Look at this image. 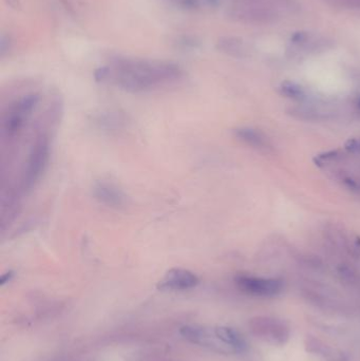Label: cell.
<instances>
[{"label": "cell", "instance_id": "2e32d148", "mask_svg": "<svg viewBox=\"0 0 360 361\" xmlns=\"http://www.w3.org/2000/svg\"><path fill=\"white\" fill-rule=\"evenodd\" d=\"M13 278V273L12 272H8L6 273L3 277H2V280H0V284L2 285H5L6 283H8L11 279Z\"/></svg>", "mask_w": 360, "mask_h": 361}, {"label": "cell", "instance_id": "30bf717a", "mask_svg": "<svg viewBox=\"0 0 360 361\" xmlns=\"http://www.w3.org/2000/svg\"><path fill=\"white\" fill-rule=\"evenodd\" d=\"M236 137L253 148L259 150H268L272 148V145L267 137L262 133L261 131L253 128H239L235 131Z\"/></svg>", "mask_w": 360, "mask_h": 361}, {"label": "cell", "instance_id": "277c9868", "mask_svg": "<svg viewBox=\"0 0 360 361\" xmlns=\"http://www.w3.org/2000/svg\"><path fill=\"white\" fill-rule=\"evenodd\" d=\"M249 329L252 335L272 346H284L290 338V327L282 319L259 315L250 319Z\"/></svg>", "mask_w": 360, "mask_h": 361}, {"label": "cell", "instance_id": "52a82bcc", "mask_svg": "<svg viewBox=\"0 0 360 361\" xmlns=\"http://www.w3.org/2000/svg\"><path fill=\"white\" fill-rule=\"evenodd\" d=\"M94 199L104 206L122 209L128 204V196L118 185L108 180H97L92 188Z\"/></svg>", "mask_w": 360, "mask_h": 361}, {"label": "cell", "instance_id": "8fae6325", "mask_svg": "<svg viewBox=\"0 0 360 361\" xmlns=\"http://www.w3.org/2000/svg\"><path fill=\"white\" fill-rule=\"evenodd\" d=\"M215 331L220 339L233 351L234 354L243 353L246 351L248 343L237 330L229 326H216Z\"/></svg>", "mask_w": 360, "mask_h": 361}, {"label": "cell", "instance_id": "ba28073f", "mask_svg": "<svg viewBox=\"0 0 360 361\" xmlns=\"http://www.w3.org/2000/svg\"><path fill=\"white\" fill-rule=\"evenodd\" d=\"M199 277L184 268H172L166 273L158 287L163 290H187L199 284Z\"/></svg>", "mask_w": 360, "mask_h": 361}, {"label": "cell", "instance_id": "3957f363", "mask_svg": "<svg viewBox=\"0 0 360 361\" xmlns=\"http://www.w3.org/2000/svg\"><path fill=\"white\" fill-rule=\"evenodd\" d=\"M39 102L40 95L31 92L16 98L9 105L4 113L2 125V136L6 142L13 143L21 136Z\"/></svg>", "mask_w": 360, "mask_h": 361}, {"label": "cell", "instance_id": "4fadbf2b", "mask_svg": "<svg viewBox=\"0 0 360 361\" xmlns=\"http://www.w3.org/2000/svg\"><path fill=\"white\" fill-rule=\"evenodd\" d=\"M177 46L179 48L184 49V50H192V49H196L199 48L200 46V41L199 39H196L193 36H182L179 37L176 41Z\"/></svg>", "mask_w": 360, "mask_h": 361}, {"label": "cell", "instance_id": "7c38bea8", "mask_svg": "<svg viewBox=\"0 0 360 361\" xmlns=\"http://www.w3.org/2000/svg\"><path fill=\"white\" fill-rule=\"evenodd\" d=\"M169 5L185 11H196L203 8H214L220 0H165Z\"/></svg>", "mask_w": 360, "mask_h": 361}, {"label": "cell", "instance_id": "7a4b0ae2", "mask_svg": "<svg viewBox=\"0 0 360 361\" xmlns=\"http://www.w3.org/2000/svg\"><path fill=\"white\" fill-rule=\"evenodd\" d=\"M51 153V138L46 130H40L33 141L20 174L18 186L9 195L19 201L22 195L32 191L47 169Z\"/></svg>", "mask_w": 360, "mask_h": 361}, {"label": "cell", "instance_id": "6da1fadb", "mask_svg": "<svg viewBox=\"0 0 360 361\" xmlns=\"http://www.w3.org/2000/svg\"><path fill=\"white\" fill-rule=\"evenodd\" d=\"M183 76L179 65L169 61L117 57L94 72L98 83L110 84L126 92L142 93L174 83Z\"/></svg>", "mask_w": 360, "mask_h": 361}, {"label": "cell", "instance_id": "9c48e42d", "mask_svg": "<svg viewBox=\"0 0 360 361\" xmlns=\"http://www.w3.org/2000/svg\"><path fill=\"white\" fill-rule=\"evenodd\" d=\"M304 347L306 352L312 354L323 361H349L348 353L333 347L332 344L321 340L318 337L308 335L305 338Z\"/></svg>", "mask_w": 360, "mask_h": 361}, {"label": "cell", "instance_id": "8992f818", "mask_svg": "<svg viewBox=\"0 0 360 361\" xmlns=\"http://www.w3.org/2000/svg\"><path fill=\"white\" fill-rule=\"evenodd\" d=\"M181 335L191 343L207 348L221 354H234L226 344L220 339L215 327L201 325H184L179 330Z\"/></svg>", "mask_w": 360, "mask_h": 361}, {"label": "cell", "instance_id": "5bb4252c", "mask_svg": "<svg viewBox=\"0 0 360 361\" xmlns=\"http://www.w3.org/2000/svg\"><path fill=\"white\" fill-rule=\"evenodd\" d=\"M11 48V39L9 36L3 34L0 36V56H5Z\"/></svg>", "mask_w": 360, "mask_h": 361}, {"label": "cell", "instance_id": "5b68a950", "mask_svg": "<svg viewBox=\"0 0 360 361\" xmlns=\"http://www.w3.org/2000/svg\"><path fill=\"white\" fill-rule=\"evenodd\" d=\"M237 287L244 294L260 298H272L283 289V282L276 278H262L249 275H239L235 278Z\"/></svg>", "mask_w": 360, "mask_h": 361}, {"label": "cell", "instance_id": "9a60e30c", "mask_svg": "<svg viewBox=\"0 0 360 361\" xmlns=\"http://www.w3.org/2000/svg\"><path fill=\"white\" fill-rule=\"evenodd\" d=\"M7 4L15 10H20L21 9V5L19 3V0H6Z\"/></svg>", "mask_w": 360, "mask_h": 361}]
</instances>
